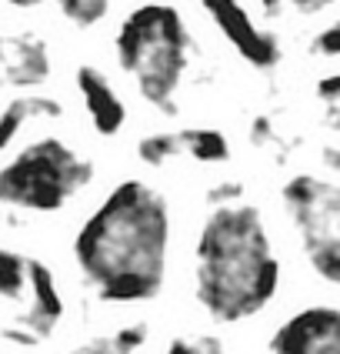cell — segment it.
<instances>
[{
    "instance_id": "6da1fadb",
    "label": "cell",
    "mask_w": 340,
    "mask_h": 354,
    "mask_svg": "<svg viewBox=\"0 0 340 354\" xmlns=\"http://www.w3.org/2000/svg\"><path fill=\"white\" fill-rule=\"evenodd\" d=\"M170 211L157 187L123 180L100 201L74 237L83 281L107 304L150 301L163 288Z\"/></svg>"
},
{
    "instance_id": "7a4b0ae2",
    "label": "cell",
    "mask_w": 340,
    "mask_h": 354,
    "mask_svg": "<svg viewBox=\"0 0 340 354\" xmlns=\"http://www.w3.org/2000/svg\"><path fill=\"white\" fill-rule=\"evenodd\" d=\"M197 301L223 324L260 315L280 288V261L257 207H214L197 234Z\"/></svg>"
},
{
    "instance_id": "3957f363",
    "label": "cell",
    "mask_w": 340,
    "mask_h": 354,
    "mask_svg": "<svg viewBox=\"0 0 340 354\" xmlns=\"http://www.w3.org/2000/svg\"><path fill=\"white\" fill-rule=\"evenodd\" d=\"M114 50L123 74L137 80L140 97L174 114V94L190 60V30L177 10L163 3L130 10L114 37Z\"/></svg>"
},
{
    "instance_id": "277c9868",
    "label": "cell",
    "mask_w": 340,
    "mask_h": 354,
    "mask_svg": "<svg viewBox=\"0 0 340 354\" xmlns=\"http://www.w3.org/2000/svg\"><path fill=\"white\" fill-rule=\"evenodd\" d=\"M94 177V164L60 138H40L0 167V204L54 214Z\"/></svg>"
},
{
    "instance_id": "5b68a950",
    "label": "cell",
    "mask_w": 340,
    "mask_h": 354,
    "mask_svg": "<svg viewBox=\"0 0 340 354\" xmlns=\"http://www.w3.org/2000/svg\"><path fill=\"white\" fill-rule=\"evenodd\" d=\"M300 248L323 281L340 284V184L317 174L290 177L280 191Z\"/></svg>"
},
{
    "instance_id": "8992f818",
    "label": "cell",
    "mask_w": 340,
    "mask_h": 354,
    "mask_svg": "<svg viewBox=\"0 0 340 354\" xmlns=\"http://www.w3.org/2000/svg\"><path fill=\"white\" fill-rule=\"evenodd\" d=\"M270 354H340V308H303L270 337Z\"/></svg>"
},
{
    "instance_id": "52a82bcc",
    "label": "cell",
    "mask_w": 340,
    "mask_h": 354,
    "mask_svg": "<svg viewBox=\"0 0 340 354\" xmlns=\"http://www.w3.org/2000/svg\"><path fill=\"white\" fill-rule=\"evenodd\" d=\"M207 14L210 20L217 24V30L223 37L230 40V47L237 50L240 57L247 60L250 67H257V71H274L280 64V44L277 37L270 34V30H263L254 24V17L237 7V3H207Z\"/></svg>"
},
{
    "instance_id": "ba28073f",
    "label": "cell",
    "mask_w": 340,
    "mask_h": 354,
    "mask_svg": "<svg viewBox=\"0 0 340 354\" xmlns=\"http://www.w3.org/2000/svg\"><path fill=\"white\" fill-rule=\"evenodd\" d=\"M74 80H77V91L83 97V107H87V118L94 124V131L103 134V138L120 134L123 124H127V107H123L120 94L114 91V84L107 80V74L90 67V64H83V67H77Z\"/></svg>"
},
{
    "instance_id": "9c48e42d",
    "label": "cell",
    "mask_w": 340,
    "mask_h": 354,
    "mask_svg": "<svg viewBox=\"0 0 340 354\" xmlns=\"http://www.w3.org/2000/svg\"><path fill=\"white\" fill-rule=\"evenodd\" d=\"M60 317H63V297L57 291L54 271L43 261L30 257V308L17 324H23L27 331H34L43 341L60 324Z\"/></svg>"
},
{
    "instance_id": "30bf717a",
    "label": "cell",
    "mask_w": 340,
    "mask_h": 354,
    "mask_svg": "<svg viewBox=\"0 0 340 354\" xmlns=\"http://www.w3.org/2000/svg\"><path fill=\"white\" fill-rule=\"evenodd\" d=\"M10 57L3 67V77L10 87H40L43 80L50 77V54H47V44L37 34H20L7 44Z\"/></svg>"
},
{
    "instance_id": "8fae6325",
    "label": "cell",
    "mask_w": 340,
    "mask_h": 354,
    "mask_svg": "<svg viewBox=\"0 0 340 354\" xmlns=\"http://www.w3.org/2000/svg\"><path fill=\"white\" fill-rule=\"evenodd\" d=\"M60 100L47 94H30V97H14L0 111V154L17 140V134L34 118H60Z\"/></svg>"
},
{
    "instance_id": "7c38bea8",
    "label": "cell",
    "mask_w": 340,
    "mask_h": 354,
    "mask_svg": "<svg viewBox=\"0 0 340 354\" xmlns=\"http://www.w3.org/2000/svg\"><path fill=\"white\" fill-rule=\"evenodd\" d=\"M180 144L200 164H220V160L230 158V144L214 127H183L180 131Z\"/></svg>"
},
{
    "instance_id": "4fadbf2b",
    "label": "cell",
    "mask_w": 340,
    "mask_h": 354,
    "mask_svg": "<svg viewBox=\"0 0 340 354\" xmlns=\"http://www.w3.org/2000/svg\"><path fill=\"white\" fill-rule=\"evenodd\" d=\"M23 295H30V257L0 248V297L20 301Z\"/></svg>"
},
{
    "instance_id": "5bb4252c",
    "label": "cell",
    "mask_w": 340,
    "mask_h": 354,
    "mask_svg": "<svg viewBox=\"0 0 340 354\" xmlns=\"http://www.w3.org/2000/svg\"><path fill=\"white\" fill-rule=\"evenodd\" d=\"M177 154H183L180 134H167V131H160V134H147V138L137 144V158L143 160V164H150V167H160V164L174 160Z\"/></svg>"
},
{
    "instance_id": "9a60e30c",
    "label": "cell",
    "mask_w": 340,
    "mask_h": 354,
    "mask_svg": "<svg viewBox=\"0 0 340 354\" xmlns=\"http://www.w3.org/2000/svg\"><path fill=\"white\" fill-rule=\"evenodd\" d=\"M60 14L74 27H94V24H100L110 14V3H103V0H63Z\"/></svg>"
},
{
    "instance_id": "2e32d148",
    "label": "cell",
    "mask_w": 340,
    "mask_h": 354,
    "mask_svg": "<svg viewBox=\"0 0 340 354\" xmlns=\"http://www.w3.org/2000/svg\"><path fill=\"white\" fill-rule=\"evenodd\" d=\"M147 335H150L147 324H143V321H134V324H123L117 335H110V337H114V344H117L120 354H134L147 344Z\"/></svg>"
},
{
    "instance_id": "e0dca14e",
    "label": "cell",
    "mask_w": 340,
    "mask_h": 354,
    "mask_svg": "<svg viewBox=\"0 0 340 354\" xmlns=\"http://www.w3.org/2000/svg\"><path fill=\"white\" fill-rule=\"evenodd\" d=\"M167 354H227L223 344L217 337H197V341H187V337H174Z\"/></svg>"
},
{
    "instance_id": "ac0fdd59",
    "label": "cell",
    "mask_w": 340,
    "mask_h": 354,
    "mask_svg": "<svg viewBox=\"0 0 340 354\" xmlns=\"http://www.w3.org/2000/svg\"><path fill=\"white\" fill-rule=\"evenodd\" d=\"M310 50L320 54V57H340V20L327 24L317 37L310 40Z\"/></svg>"
},
{
    "instance_id": "d6986e66",
    "label": "cell",
    "mask_w": 340,
    "mask_h": 354,
    "mask_svg": "<svg viewBox=\"0 0 340 354\" xmlns=\"http://www.w3.org/2000/svg\"><path fill=\"white\" fill-rule=\"evenodd\" d=\"M240 184L234 180H227V184H217L214 191H207V201L214 204V207H230V204H240Z\"/></svg>"
},
{
    "instance_id": "ffe728a7",
    "label": "cell",
    "mask_w": 340,
    "mask_h": 354,
    "mask_svg": "<svg viewBox=\"0 0 340 354\" xmlns=\"http://www.w3.org/2000/svg\"><path fill=\"white\" fill-rule=\"evenodd\" d=\"M0 335H3V341H10V344H17V348H37L40 344V337L34 335V331H27L23 324H17V321H14V324H7Z\"/></svg>"
},
{
    "instance_id": "44dd1931",
    "label": "cell",
    "mask_w": 340,
    "mask_h": 354,
    "mask_svg": "<svg viewBox=\"0 0 340 354\" xmlns=\"http://www.w3.org/2000/svg\"><path fill=\"white\" fill-rule=\"evenodd\" d=\"M317 97L327 107H340V74H327L323 80H317Z\"/></svg>"
},
{
    "instance_id": "7402d4cb",
    "label": "cell",
    "mask_w": 340,
    "mask_h": 354,
    "mask_svg": "<svg viewBox=\"0 0 340 354\" xmlns=\"http://www.w3.org/2000/svg\"><path fill=\"white\" fill-rule=\"evenodd\" d=\"M70 354H120V351H117V344H114V337H94V341L74 348Z\"/></svg>"
},
{
    "instance_id": "603a6c76",
    "label": "cell",
    "mask_w": 340,
    "mask_h": 354,
    "mask_svg": "<svg viewBox=\"0 0 340 354\" xmlns=\"http://www.w3.org/2000/svg\"><path fill=\"white\" fill-rule=\"evenodd\" d=\"M250 138H254L257 147L274 144V124H270V118H254V124H250Z\"/></svg>"
},
{
    "instance_id": "cb8c5ba5",
    "label": "cell",
    "mask_w": 340,
    "mask_h": 354,
    "mask_svg": "<svg viewBox=\"0 0 340 354\" xmlns=\"http://www.w3.org/2000/svg\"><path fill=\"white\" fill-rule=\"evenodd\" d=\"M320 158H323V164H327L334 174H340V147H323Z\"/></svg>"
},
{
    "instance_id": "d4e9b609",
    "label": "cell",
    "mask_w": 340,
    "mask_h": 354,
    "mask_svg": "<svg viewBox=\"0 0 340 354\" xmlns=\"http://www.w3.org/2000/svg\"><path fill=\"white\" fill-rule=\"evenodd\" d=\"M290 10H297V14H320V10H323V3H314V0H297V3H290Z\"/></svg>"
},
{
    "instance_id": "484cf974",
    "label": "cell",
    "mask_w": 340,
    "mask_h": 354,
    "mask_svg": "<svg viewBox=\"0 0 340 354\" xmlns=\"http://www.w3.org/2000/svg\"><path fill=\"white\" fill-rule=\"evenodd\" d=\"M330 124L340 131V107H330Z\"/></svg>"
},
{
    "instance_id": "4316f807",
    "label": "cell",
    "mask_w": 340,
    "mask_h": 354,
    "mask_svg": "<svg viewBox=\"0 0 340 354\" xmlns=\"http://www.w3.org/2000/svg\"><path fill=\"white\" fill-rule=\"evenodd\" d=\"M7 44H10V40H3V37H0V60H3V54H7Z\"/></svg>"
},
{
    "instance_id": "83f0119b",
    "label": "cell",
    "mask_w": 340,
    "mask_h": 354,
    "mask_svg": "<svg viewBox=\"0 0 340 354\" xmlns=\"http://www.w3.org/2000/svg\"><path fill=\"white\" fill-rule=\"evenodd\" d=\"M0 221H3V211H0Z\"/></svg>"
}]
</instances>
